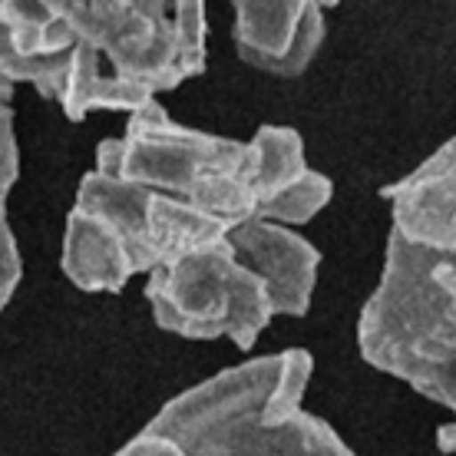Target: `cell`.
I'll use <instances>...</instances> for the list:
<instances>
[{"label":"cell","instance_id":"6da1fadb","mask_svg":"<svg viewBox=\"0 0 456 456\" xmlns=\"http://www.w3.org/2000/svg\"><path fill=\"white\" fill-rule=\"evenodd\" d=\"M206 0H0L4 83L69 123L133 113L206 69Z\"/></svg>","mask_w":456,"mask_h":456},{"label":"cell","instance_id":"7a4b0ae2","mask_svg":"<svg viewBox=\"0 0 456 456\" xmlns=\"http://www.w3.org/2000/svg\"><path fill=\"white\" fill-rule=\"evenodd\" d=\"M314 357L305 347L251 357L175 394L146 423L185 456H357L305 411Z\"/></svg>","mask_w":456,"mask_h":456},{"label":"cell","instance_id":"3957f363","mask_svg":"<svg viewBox=\"0 0 456 456\" xmlns=\"http://www.w3.org/2000/svg\"><path fill=\"white\" fill-rule=\"evenodd\" d=\"M232 225L183 195L93 169L77 185L60 272L86 295H119L136 274L225 239Z\"/></svg>","mask_w":456,"mask_h":456},{"label":"cell","instance_id":"277c9868","mask_svg":"<svg viewBox=\"0 0 456 456\" xmlns=\"http://www.w3.org/2000/svg\"><path fill=\"white\" fill-rule=\"evenodd\" d=\"M357 351L374 370L456 413V251L390 228L380 281L357 318Z\"/></svg>","mask_w":456,"mask_h":456},{"label":"cell","instance_id":"5b68a950","mask_svg":"<svg viewBox=\"0 0 456 456\" xmlns=\"http://www.w3.org/2000/svg\"><path fill=\"white\" fill-rule=\"evenodd\" d=\"M248 139L216 136L175 123L159 100L126 113L123 136L96 146V169L169 195H183L235 228L251 222L245 189Z\"/></svg>","mask_w":456,"mask_h":456},{"label":"cell","instance_id":"8992f818","mask_svg":"<svg viewBox=\"0 0 456 456\" xmlns=\"http://www.w3.org/2000/svg\"><path fill=\"white\" fill-rule=\"evenodd\" d=\"M146 301L166 334L228 338L239 351H251L278 318L265 278L241 262L228 235L146 274Z\"/></svg>","mask_w":456,"mask_h":456},{"label":"cell","instance_id":"52a82bcc","mask_svg":"<svg viewBox=\"0 0 456 456\" xmlns=\"http://www.w3.org/2000/svg\"><path fill=\"white\" fill-rule=\"evenodd\" d=\"M245 189L251 218L281 225H308L331 202L334 183L311 169L305 142L291 126H262L245 149Z\"/></svg>","mask_w":456,"mask_h":456},{"label":"cell","instance_id":"ba28073f","mask_svg":"<svg viewBox=\"0 0 456 456\" xmlns=\"http://www.w3.org/2000/svg\"><path fill=\"white\" fill-rule=\"evenodd\" d=\"M338 0H232V40L248 67L295 80L314 63Z\"/></svg>","mask_w":456,"mask_h":456},{"label":"cell","instance_id":"9c48e42d","mask_svg":"<svg viewBox=\"0 0 456 456\" xmlns=\"http://www.w3.org/2000/svg\"><path fill=\"white\" fill-rule=\"evenodd\" d=\"M239 258L265 278L278 318H305L318 288L321 251L295 225L251 218L228 232Z\"/></svg>","mask_w":456,"mask_h":456},{"label":"cell","instance_id":"30bf717a","mask_svg":"<svg viewBox=\"0 0 456 456\" xmlns=\"http://www.w3.org/2000/svg\"><path fill=\"white\" fill-rule=\"evenodd\" d=\"M380 195L390 202L394 232L420 245L456 251V136L403 179L384 185Z\"/></svg>","mask_w":456,"mask_h":456},{"label":"cell","instance_id":"8fae6325","mask_svg":"<svg viewBox=\"0 0 456 456\" xmlns=\"http://www.w3.org/2000/svg\"><path fill=\"white\" fill-rule=\"evenodd\" d=\"M17 179H20V149H17L13 110H11V96H7L4 113H0V195H4V206H7V195L13 192Z\"/></svg>","mask_w":456,"mask_h":456},{"label":"cell","instance_id":"7c38bea8","mask_svg":"<svg viewBox=\"0 0 456 456\" xmlns=\"http://www.w3.org/2000/svg\"><path fill=\"white\" fill-rule=\"evenodd\" d=\"M20 278H23V255L11 222L4 216V222H0V305H11L17 288H20Z\"/></svg>","mask_w":456,"mask_h":456},{"label":"cell","instance_id":"4fadbf2b","mask_svg":"<svg viewBox=\"0 0 456 456\" xmlns=\"http://www.w3.org/2000/svg\"><path fill=\"white\" fill-rule=\"evenodd\" d=\"M110 456H185V450L175 444L172 436H162V434H156V430L142 427L133 440H126V444Z\"/></svg>","mask_w":456,"mask_h":456},{"label":"cell","instance_id":"5bb4252c","mask_svg":"<svg viewBox=\"0 0 456 456\" xmlns=\"http://www.w3.org/2000/svg\"><path fill=\"white\" fill-rule=\"evenodd\" d=\"M436 450L446 456H456V423L436 427Z\"/></svg>","mask_w":456,"mask_h":456}]
</instances>
